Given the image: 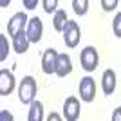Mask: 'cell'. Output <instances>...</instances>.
Returning <instances> with one entry per match:
<instances>
[{
	"label": "cell",
	"instance_id": "cell-4",
	"mask_svg": "<svg viewBox=\"0 0 121 121\" xmlns=\"http://www.w3.org/2000/svg\"><path fill=\"white\" fill-rule=\"evenodd\" d=\"M96 98V81L92 76H85L80 80V99L85 103H92Z\"/></svg>",
	"mask_w": 121,
	"mask_h": 121
},
{
	"label": "cell",
	"instance_id": "cell-11",
	"mask_svg": "<svg viewBox=\"0 0 121 121\" xmlns=\"http://www.w3.org/2000/svg\"><path fill=\"white\" fill-rule=\"evenodd\" d=\"M116 72L112 71V69H107L103 71V76H101V89H103V94L105 96H112L114 91H116Z\"/></svg>",
	"mask_w": 121,
	"mask_h": 121
},
{
	"label": "cell",
	"instance_id": "cell-18",
	"mask_svg": "<svg viewBox=\"0 0 121 121\" xmlns=\"http://www.w3.org/2000/svg\"><path fill=\"white\" fill-rule=\"evenodd\" d=\"M112 31H114V35L117 38H121V13H117L114 16V20H112Z\"/></svg>",
	"mask_w": 121,
	"mask_h": 121
},
{
	"label": "cell",
	"instance_id": "cell-9",
	"mask_svg": "<svg viewBox=\"0 0 121 121\" xmlns=\"http://www.w3.org/2000/svg\"><path fill=\"white\" fill-rule=\"evenodd\" d=\"M16 87L15 74L7 69H0V96H9Z\"/></svg>",
	"mask_w": 121,
	"mask_h": 121
},
{
	"label": "cell",
	"instance_id": "cell-21",
	"mask_svg": "<svg viewBox=\"0 0 121 121\" xmlns=\"http://www.w3.org/2000/svg\"><path fill=\"white\" fill-rule=\"evenodd\" d=\"M22 4H24L27 9H35L36 5H38V0H24Z\"/></svg>",
	"mask_w": 121,
	"mask_h": 121
},
{
	"label": "cell",
	"instance_id": "cell-20",
	"mask_svg": "<svg viewBox=\"0 0 121 121\" xmlns=\"http://www.w3.org/2000/svg\"><path fill=\"white\" fill-rule=\"evenodd\" d=\"M0 121H15V117H13V114L7 108H2L0 110Z\"/></svg>",
	"mask_w": 121,
	"mask_h": 121
},
{
	"label": "cell",
	"instance_id": "cell-8",
	"mask_svg": "<svg viewBox=\"0 0 121 121\" xmlns=\"http://www.w3.org/2000/svg\"><path fill=\"white\" fill-rule=\"evenodd\" d=\"M25 33H27V38H29L31 43H38V42L42 40V35H43V24H42V20L38 18V16L29 18V24H27Z\"/></svg>",
	"mask_w": 121,
	"mask_h": 121
},
{
	"label": "cell",
	"instance_id": "cell-13",
	"mask_svg": "<svg viewBox=\"0 0 121 121\" xmlns=\"http://www.w3.org/2000/svg\"><path fill=\"white\" fill-rule=\"evenodd\" d=\"M27 121H43V103L35 99L29 107V114H27Z\"/></svg>",
	"mask_w": 121,
	"mask_h": 121
},
{
	"label": "cell",
	"instance_id": "cell-14",
	"mask_svg": "<svg viewBox=\"0 0 121 121\" xmlns=\"http://www.w3.org/2000/svg\"><path fill=\"white\" fill-rule=\"evenodd\" d=\"M67 22H69V18H67V13L65 9H58L54 13V16H52V27H54V31H58V33H63V29H65Z\"/></svg>",
	"mask_w": 121,
	"mask_h": 121
},
{
	"label": "cell",
	"instance_id": "cell-12",
	"mask_svg": "<svg viewBox=\"0 0 121 121\" xmlns=\"http://www.w3.org/2000/svg\"><path fill=\"white\" fill-rule=\"evenodd\" d=\"M29 45H31V42H29V38H27V33H25V31H20L16 36H13V49H15V52L25 54L27 49H29Z\"/></svg>",
	"mask_w": 121,
	"mask_h": 121
},
{
	"label": "cell",
	"instance_id": "cell-17",
	"mask_svg": "<svg viewBox=\"0 0 121 121\" xmlns=\"http://www.w3.org/2000/svg\"><path fill=\"white\" fill-rule=\"evenodd\" d=\"M42 7H43V11H45L47 15H51V13H56V7H58V0H43L42 2Z\"/></svg>",
	"mask_w": 121,
	"mask_h": 121
},
{
	"label": "cell",
	"instance_id": "cell-3",
	"mask_svg": "<svg viewBox=\"0 0 121 121\" xmlns=\"http://www.w3.org/2000/svg\"><path fill=\"white\" fill-rule=\"evenodd\" d=\"M80 40H81V29L78 25V22L69 20L65 29H63V42H65V45L69 49H74V47H78Z\"/></svg>",
	"mask_w": 121,
	"mask_h": 121
},
{
	"label": "cell",
	"instance_id": "cell-15",
	"mask_svg": "<svg viewBox=\"0 0 121 121\" xmlns=\"http://www.w3.org/2000/svg\"><path fill=\"white\" fill-rule=\"evenodd\" d=\"M89 0H72V9H74L76 15H87V11H89Z\"/></svg>",
	"mask_w": 121,
	"mask_h": 121
},
{
	"label": "cell",
	"instance_id": "cell-22",
	"mask_svg": "<svg viewBox=\"0 0 121 121\" xmlns=\"http://www.w3.org/2000/svg\"><path fill=\"white\" fill-rule=\"evenodd\" d=\"M47 121H63V117H61L58 112H51L49 116H47Z\"/></svg>",
	"mask_w": 121,
	"mask_h": 121
},
{
	"label": "cell",
	"instance_id": "cell-1",
	"mask_svg": "<svg viewBox=\"0 0 121 121\" xmlns=\"http://www.w3.org/2000/svg\"><path fill=\"white\" fill-rule=\"evenodd\" d=\"M36 91H38V85H36V80L33 76H24L18 85V99L24 105H31L35 101Z\"/></svg>",
	"mask_w": 121,
	"mask_h": 121
},
{
	"label": "cell",
	"instance_id": "cell-10",
	"mask_svg": "<svg viewBox=\"0 0 121 121\" xmlns=\"http://www.w3.org/2000/svg\"><path fill=\"white\" fill-rule=\"evenodd\" d=\"M72 72V60L67 52H60L58 54V60H56V76L60 78H65Z\"/></svg>",
	"mask_w": 121,
	"mask_h": 121
},
{
	"label": "cell",
	"instance_id": "cell-23",
	"mask_svg": "<svg viewBox=\"0 0 121 121\" xmlns=\"http://www.w3.org/2000/svg\"><path fill=\"white\" fill-rule=\"evenodd\" d=\"M112 121H121V107L114 108V112H112Z\"/></svg>",
	"mask_w": 121,
	"mask_h": 121
},
{
	"label": "cell",
	"instance_id": "cell-5",
	"mask_svg": "<svg viewBox=\"0 0 121 121\" xmlns=\"http://www.w3.org/2000/svg\"><path fill=\"white\" fill-rule=\"evenodd\" d=\"M27 24H29V18H27V15L25 13H15V15L9 18V22H7V35L13 38V36H16L20 31H25L27 29Z\"/></svg>",
	"mask_w": 121,
	"mask_h": 121
},
{
	"label": "cell",
	"instance_id": "cell-7",
	"mask_svg": "<svg viewBox=\"0 0 121 121\" xmlns=\"http://www.w3.org/2000/svg\"><path fill=\"white\" fill-rule=\"evenodd\" d=\"M58 51L52 49V47H49V49L43 51V54H42V71H43V74L51 76L56 72V60H58Z\"/></svg>",
	"mask_w": 121,
	"mask_h": 121
},
{
	"label": "cell",
	"instance_id": "cell-19",
	"mask_svg": "<svg viewBox=\"0 0 121 121\" xmlns=\"http://www.w3.org/2000/svg\"><path fill=\"white\" fill-rule=\"evenodd\" d=\"M117 0H101V7H103V11H114L117 7Z\"/></svg>",
	"mask_w": 121,
	"mask_h": 121
},
{
	"label": "cell",
	"instance_id": "cell-2",
	"mask_svg": "<svg viewBox=\"0 0 121 121\" xmlns=\"http://www.w3.org/2000/svg\"><path fill=\"white\" fill-rule=\"evenodd\" d=\"M80 63L81 69L87 72H94L98 69V63H99V54H98V49L92 45H87L85 49L81 51L80 54Z\"/></svg>",
	"mask_w": 121,
	"mask_h": 121
},
{
	"label": "cell",
	"instance_id": "cell-16",
	"mask_svg": "<svg viewBox=\"0 0 121 121\" xmlns=\"http://www.w3.org/2000/svg\"><path fill=\"white\" fill-rule=\"evenodd\" d=\"M7 54H9V43H7V38H5V35H0V61L7 60Z\"/></svg>",
	"mask_w": 121,
	"mask_h": 121
},
{
	"label": "cell",
	"instance_id": "cell-6",
	"mask_svg": "<svg viewBox=\"0 0 121 121\" xmlns=\"http://www.w3.org/2000/svg\"><path fill=\"white\" fill-rule=\"evenodd\" d=\"M81 114V105L76 96H69L63 103V117L65 121H78Z\"/></svg>",
	"mask_w": 121,
	"mask_h": 121
}]
</instances>
